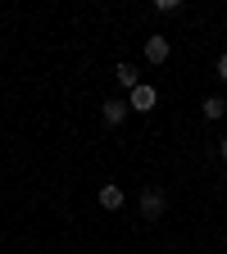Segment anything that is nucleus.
I'll use <instances>...</instances> for the list:
<instances>
[{
    "label": "nucleus",
    "mask_w": 227,
    "mask_h": 254,
    "mask_svg": "<svg viewBox=\"0 0 227 254\" xmlns=\"http://www.w3.org/2000/svg\"><path fill=\"white\" fill-rule=\"evenodd\" d=\"M159 105V91L150 86V82H141V86H132L127 91V109H141V114H150Z\"/></svg>",
    "instance_id": "nucleus-1"
},
{
    "label": "nucleus",
    "mask_w": 227,
    "mask_h": 254,
    "mask_svg": "<svg viewBox=\"0 0 227 254\" xmlns=\"http://www.w3.org/2000/svg\"><path fill=\"white\" fill-rule=\"evenodd\" d=\"M164 204L168 200H164V190H159V186H146L141 190V213L146 218H164Z\"/></svg>",
    "instance_id": "nucleus-2"
},
{
    "label": "nucleus",
    "mask_w": 227,
    "mask_h": 254,
    "mask_svg": "<svg viewBox=\"0 0 227 254\" xmlns=\"http://www.w3.org/2000/svg\"><path fill=\"white\" fill-rule=\"evenodd\" d=\"M146 59L150 64H164L168 59V37H146Z\"/></svg>",
    "instance_id": "nucleus-3"
},
{
    "label": "nucleus",
    "mask_w": 227,
    "mask_h": 254,
    "mask_svg": "<svg viewBox=\"0 0 227 254\" xmlns=\"http://www.w3.org/2000/svg\"><path fill=\"white\" fill-rule=\"evenodd\" d=\"M100 209H109V213H114V209H123V186H114V182H105V186H100Z\"/></svg>",
    "instance_id": "nucleus-4"
},
{
    "label": "nucleus",
    "mask_w": 227,
    "mask_h": 254,
    "mask_svg": "<svg viewBox=\"0 0 227 254\" xmlns=\"http://www.w3.org/2000/svg\"><path fill=\"white\" fill-rule=\"evenodd\" d=\"M127 114H132V109H127V100H105V123H109V127H118Z\"/></svg>",
    "instance_id": "nucleus-5"
},
{
    "label": "nucleus",
    "mask_w": 227,
    "mask_h": 254,
    "mask_svg": "<svg viewBox=\"0 0 227 254\" xmlns=\"http://www.w3.org/2000/svg\"><path fill=\"white\" fill-rule=\"evenodd\" d=\"M200 114H205V118H209V123H218V118H223V114H227V100H223V95H209V100H205V105H200Z\"/></svg>",
    "instance_id": "nucleus-6"
},
{
    "label": "nucleus",
    "mask_w": 227,
    "mask_h": 254,
    "mask_svg": "<svg viewBox=\"0 0 227 254\" xmlns=\"http://www.w3.org/2000/svg\"><path fill=\"white\" fill-rule=\"evenodd\" d=\"M114 77H118V86H127V91H132V86H141L137 64H118V68H114Z\"/></svg>",
    "instance_id": "nucleus-7"
},
{
    "label": "nucleus",
    "mask_w": 227,
    "mask_h": 254,
    "mask_svg": "<svg viewBox=\"0 0 227 254\" xmlns=\"http://www.w3.org/2000/svg\"><path fill=\"white\" fill-rule=\"evenodd\" d=\"M218 77H223V82H227V55H223V59H218Z\"/></svg>",
    "instance_id": "nucleus-8"
},
{
    "label": "nucleus",
    "mask_w": 227,
    "mask_h": 254,
    "mask_svg": "<svg viewBox=\"0 0 227 254\" xmlns=\"http://www.w3.org/2000/svg\"><path fill=\"white\" fill-rule=\"evenodd\" d=\"M218 154H223V164H227V141H223V145H218Z\"/></svg>",
    "instance_id": "nucleus-9"
}]
</instances>
